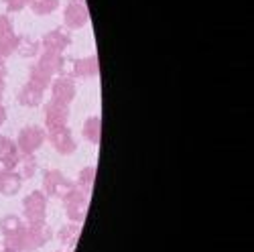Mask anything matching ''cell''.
Here are the masks:
<instances>
[{"instance_id": "9a60e30c", "label": "cell", "mask_w": 254, "mask_h": 252, "mask_svg": "<svg viewBox=\"0 0 254 252\" xmlns=\"http://www.w3.org/2000/svg\"><path fill=\"white\" fill-rule=\"evenodd\" d=\"M100 73V63L96 55L90 57H81L73 63V77L77 79H94Z\"/></svg>"}, {"instance_id": "52a82bcc", "label": "cell", "mask_w": 254, "mask_h": 252, "mask_svg": "<svg viewBox=\"0 0 254 252\" xmlns=\"http://www.w3.org/2000/svg\"><path fill=\"white\" fill-rule=\"evenodd\" d=\"M51 100L57 104H63V106H69V104L75 100L77 88L71 75H61L55 77V81H51Z\"/></svg>"}, {"instance_id": "5bb4252c", "label": "cell", "mask_w": 254, "mask_h": 252, "mask_svg": "<svg viewBox=\"0 0 254 252\" xmlns=\"http://www.w3.org/2000/svg\"><path fill=\"white\" fill-rule=\"evenodd\" d=\"M35 65L41 69V71H45L47 75H57L63 71V65H65V59H63L61 53H53V51H43L39 55V61L35 63Z\"/></svg>"}, {"instance_id": "8992f818", "label": "cell", "mask_w": 254, "mask_h": 252, "mask_svg": "<svg viewBox=\"0 0 254 252\" xmlns=\"http://www.w3.org/2000/svg\"><path fill=\"white\" fill-rule=\"evenodd\" d=\"M90 20V10L88 4L83 0H69L65 4V10H63V25L65 29H83Z\"/></svg>"}, {"instance_id": "7c38bea8", "label": "cell", "mask_w": 254, "mask_h": 252, "mask_svg": "<svg viewBox=\"0 0 254 252\" xmlns=\"http://www.w3.org/2000/svg\"><path fill=\"white\" fill-rule=\"evenodd\" d=\"M69 45H71V35L67 33V29H53L41 39L43 51H53V53L63 55V51H65Z\"/></svg>"}, {"instance_id": "9c48e42d", "label": "cell", "mask_w": 254, "mask_h": 252, "mask_svg": "<svg viewBox=\"0 0 254 252\" xmlns=\"http://www.w3.org/2000/svg\"><path fill=\"white\" fill-rule=\"evenodd\" d=\"M23 153L18 151V146L12 138L6 134H0V169L4 171H16Z\"/></svg>"}, {"instance_id": "f1b7e54d", "label": "cell", "mask_w": 254, "mask_h": 252, "mask_svg": "<svg viewBox=\"0 0 254 252\" xmlns=\"http://www.w3.org/2000/svg\"><path fill=\"white\" fill-rule=\"evenodd\" d=\"M57 252H71V250H57Z\"/></svg>"}, {"instance_id": "f546056e", "label": "cell", "mask_w": 254, "mask_h": 252, "mask_svg": "<svg viewBox=\"0 0 254 252\" xmlns=\"http://www.w3.org/2000/svg\"><path fill=\"white\" fill-rule=\"evenodd\" d=\"M0 179H2V169H0Z\"/></svg>"}, {"instance_id": "6da1fadb", "label": "cell", "mask_w": 254, "mask_h": 252, "mask_svg": "<svg viewBox=\"0 0 254 252\" xmlns=\"http://www.w3.org/2000/svg\"><path fill=\"white\" fill-rule=\"evenodd\" d=\"M53 238V230L47 222L27 224L16 238H4L2 240V252H35L43 248Z\"/></svg>"}, {"instance_id": "44dd1931", "label": "cell", "mask_w": 254, "mask_h": 252, "mask_svg": "<svg viewBox=\"0 0 254 252\" xmlns=\"http://www.w3.org/2000/svg\"><path fill=\"white\" fill-rule=\"evenodd\" d=\"M94 181H96V167H83L77 175V181L75 185L81 189V191H86L88 195L92 193V187H94Z\"/></svg>"}, {"instance_id": "3957f363", "label": "cell", "mask_w": 254, "mask_h": 252, "mask_svg": "<svg viewBox=\"0 0 254 252\" xmlns=\"http://www.w3.org/2000/svg\"><path fill=\"white\" fill-rule=\"evenodd\" d=\"M14 142L23 155H35L41 146L47 142V130L43 126H37V124L23 126V128L18 130V136Z\"/></svg>"}, {"instance_id": "ba28073f", "label": "cell", "mask_w": 254, "mask_h": 252, "mask_svg": "<svg viewBox=\"0 0 254 252\" xmlns=\"http://www.w3.org/2000/svg\"><path fill=\"white\" fill-rule=\"evenodd\" d=\"M47 140L51 142L53 151L59 155H71L77 151V142L73 138V132L63 126V128H55V130H47Z\"/></svg>"}, {"instance_id": "7402d4cb", "label": "cell", "mask_w": 254, "mask_h": 252, "mask_svg": "<svg viewBox=\"0 0 254 252\" xmlns=\"http://www.w3.org/2000/svg\"><path fill=\"white\" fill-rule=\"evenodd\" d=\"M29 6L37 16H47L57 10L59 0H29Z\"/></svg>"}, {"instance_id": "30bf717a", "label": "cell", "mask_w": 254, "mask_h": 252, "mask_svg": "<svg viewBox=\"0 0 254 252\" xmlns=\"http://www.w3.org/2000/svg\"><path fill=\"white\" fill-rule=\"evenodd\" d=\"M18 45V35L14 31V25L8 14H0V53L4 57H10L16 53Z\"/></svg>"}, {"instance_id": "d6986e66", "label": "cell", "mask_w": 254, "mask_h": 252, "mask_svg": "<svg viewBox=\"0 0 254 252\" xmlns=\"http://www.w3.org/2000/svg\"><path fill=\"white\" fill-rule=\"evenodd\" d=\"M79 234H81V226L79 224H73V222H69L67 226H63L61 230H59V234H57V238H59V242L65 246L67 250H71L75 244H77V240H79Z\"/></svg>"}, {"instance_id": "d4e9b609", "label": "cell", "mask_w": 254, "mask_h": 252, "mask_svg": "<svg viewBox=\"0 0 254 252\" xmlns=\"http://www.w3.org/2000/svg\"><path fill=\"white\" fill-rule=\"evenodd\" d=\"M4 6L8 12H18V10H23L25 6H29V0H2Z\"/></svg>"}, {"instance_id": "83f0119b", "label": "cell", "mask_w": 254, "mask_h": 252, "mask_svg": "<svg viewBox=\"0 0 254 252\" xmlns=\"http://www.w3.org/2000/svg\"><path fill=\"white\" fill-rule=\"evenodd\" d=\"M4 63H6V57H4L2 53H0V67H4Z\"/></svg>"}, {"instance_id": "ac0fdd59", "label": "cell", "mask_w": 254, "mask_h": 252, "mask_svg": "<svg viewBox=\"0 0 254 252\" xmlns=\"http://www.w3.org/2000/svg\"><path fill=\"white\" fill-rule=\"evenodd\" d=\"M81 136L86 138L90 144H100V138H102V118L100 116H90L86 122H83Z\"/></svg>"}, {"instance_id": "7a4b0ae2", "label": "cell", "mask_w": 254, "mask_h": 252, "mask_svg": "<svg viewBox=\"0 0 254 252\" xmlns=\"http://www.w3.org/2000/svg\"><path fill=\"white\" fill-rule=\"evenodd\" d=\"M63 201V207H65V216L69 222L73 224H81L86 220V214H88V205H90V195L86 191L73 183V187L67 191V195L61 199Z\"/></svg>"}, {"instance_id": "603a6c76", "label": "cell", "mask_w": 254, "mask_h": 252, "mask_svg": "<svg viewBox=\"0 0 254 252\" xmlns=\"http://www.w3.org/2000/svg\"><path fill=\"white\" fill-rule=\"evenodd\" d=\"M29 81H31V83H35V86H39L41 90H47V88L51 86L53 77H51V75H47L45 71H41L37 65H33V67H31V71H29Z\"/></svg>"}, {"instance_id": "ffe728a7", "label": "cell", "mask_w": 254, "mask_h": 252, "mask_svg": "<svg viewBox=\"0 0 254 252\" xmlns=\"http://www.w3.org/2000/svg\"><path fill=\"white\" fill-rule=\"evenodd\" d=\"M41 49V43L37 39L29 37V35H18V45H16V53L20 57H37Z\"/></svg>"}, {"instance_id": "5b68a950", "label": "cell", "mask_w": 254, "mask_h": 252, "mask_svg": "<svg viewBox=\"0 0 254 252\" xmlns=\"http://www.w3.org/2000/svg\"><path fill=\"white\" fill-rule=\"evenodd\" d=\"M73 187V181H69L59 169H49L43 175V193L53 199H63L67 191Z\"/></svg>"}, {"instance_id": "4fadbf2b", "label": "cell", "mask_w": 254, "mask_h": 252, "mask_svg": "<svg viewBox=\"0 0 254 252\" xmlns=\"http://www.w3.org/2000/svg\"><path fill=\"white\" fill-rule=\"evenodd\" d=\"M43 98H45V90H41L39 86H35V83H31V81H27L16 94V102L23 104V106H27V108L41 106V104H43Z\"/></svg>"}, {"instance_id": "484cf974", "label": "cell", "mask_w": 254, "mask_h": 252, "mask_svg": "<svg viewBox=\"0 0 254 252\" xmlns=\"http://www.w3.org/2000/svg\"><path fill=\"white\" fill-rule=\"evenodd\" d=\"M4 88H6V67H0V100L4 96Z\"/></svg>"}, {"instance_id": "8fae6325", "label": "cell", "mask_w": 254, "mask_h": 252, "mask_svg": "<svg viewBox=\"0 0 254 252\" xmlns=\"http://www.w3.org/2000/svg\"><path fill=\"white\" fill-rule=\"evenodd\" d=\"M69 120V106H63L53 100H49L45 104V126L47 130H55V128H63L67 126Z\"/></svg>"}, {"instance_id": "2e32d148", "label": "cell", "mask_w": 254, "mask_h": 252, "mask_svg": "<svg viewBox=\"0 0 254 252\" xmlns=\"http://www.w3.org/2000/svg\"><path fill=\"white\" fill-rule=\"evenodd\" d=\"M23 177H20V173L16 171H4L2 169V179H0V193H2L4 197H12L20 191V187H23Z\"/></svg>"}, {"instance_id": "277c9868", "label": "cell", "mask_w": 254, "mask_h": 252, "mask_svg": "<svg viewBox=\"0 0 254 252\" xmlns=\"http://www.w3.org/2000/svg\"><path fill=\"white\" fill-rule=\"evenodd\" d=\"M47 201L49 197L43 193V189H35L23 199V218L27 224H37V222H45L47 218Z\"/></svg>"}, {"instance_id": "e0dca14e", "label": "cell", "mask_w": 254, "mask_h": 252, "mask_svg": "<svg viewBox=\"0 0 254 252\" xmlns=\"http://www.w3.org/2000/svg\"><path fill=\"white\" fill-rule=\"evenodd\" d=\"M25 228V220L16 216V214H8L0 218V234L2 238H16Z\"/></svg>"}, {"instance_id": "4316f807", "label": "cell", "mask_w": 254, "mask_h": 252, "mask_svg": "<svg viewBox=\"0 0 254 252\" xmlns=\"http://www.w3.org/2000/svg\"><path fill=\"white\" fill-rule=\"evenodd\" d=\"M6 116H8V114H6V108L2 106V104H0V126L6 122Z\"/></svg>"}, {"instance_id": "cb8c5ba5", "label": "cell", "mask_w": 254, "mask_h": 252, "mask_svg": "<svg viewBox=\"0 0 254 252\" xmlns=\"http://www.w3.org/2000/svg\"><path fill=\"white\" fill-rule=\"evenodd\" d=\"M18 165H23V173H20V177H23V179H31L37 173V159H35V155H23Z\"/></svg>"}]
</instances>
